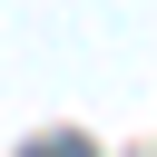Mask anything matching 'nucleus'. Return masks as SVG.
<instances>
[{"instance_id":"f257e3e1","label":"nucleus","mask_w":157,"mask_h":157,"mask_svg":"<svg viewBox=\"0 0 157 157\" xmlns=\"http://www.w3.org/2000/svg\"><path fill=\"white\" fill-rule=\"evenodd\" d=\"M29 157H88V137H69V128H59V137H39Z\"/></svg>"}]
</instances>
